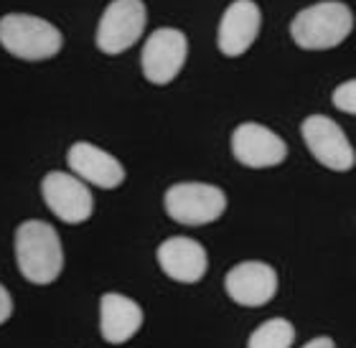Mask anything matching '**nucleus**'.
Masks as SVG:
<instances>
[{"label":"nucleus","instance_id":"14","mask_svg":"<svg viewBox=\"0 0 356 348\" xmlns=\"http://www.w3.org/2000/svg\"><path fill=\"white\" fill-rule=\"evenodd\" d=\"M143 326L140 305L120 292H104L99 300V331L107 343L130 341Z\"/></svg>","mask_w":356,"mask_h":348},{"label":"nucleus","instance_id":"4","mask_svg":"<svg viewBox=\"0 0 356 348\" xmlns=\"http://www.w3.org/2000/svg\"><path fill=\"white\" fill-rule=\"evenodd\" d=\"M165 214L184 226H204L216 222L227 208L222 188L209 183H176L165 191Z\"/></svg>","mask_w":356,"mask_h":348},{"label":"nucleus","instance_id":"8","mask_svg":"<svg viewBox=\"0 0 356 348\" xmlns=\"http://www.w3.org/2000/svg\"><path fill=\"white\" fill-rule=\"evenodd\" d=\"M46 206L51 208L54 216L64 224H82L95 211V199L79 176L64 171H51L41 181Z\"/></svg>","mask_w":356,"mask_h":348},{"label":"nucleus","instance_id":"16","mask_svg":"<svg viewBox=\"0 0 356 348\" xmlns=\"http://www.w3.org/2000/svg\"><path fill=\"white\" fill-rule=\"evenodd\" d=\"M334 104L346 115H356V79H349L334 89Z\"/></svg>","mask_w":356,"mask_h":348},{"label":"nucleus","instance_id":"3","mask_svg":"<svg viewBox=\"0 0 356 348\" xmlns=\"http://www.w3.org/2000/svg\"><path fill=\"white\" fill-rule=\"evenodd\" d=\"M0 46L15 59L44 61L61 51V33L38 15L8 13L0 18Z\"/></svg>","mask_w":356,"mask_h":348},{"label":"nucleus","instance_id":"9","mask_svg":"<svg viewBox=\"0 0 356 348\" xmlns=\"http://www.w3.org/2000/svg\"><path fill=\"white\" fill-rule=\"evenodd\" d=\"M232 153L247 168H273L288 158V145L270 127L242 122L232 135Z\"/></svg>","mask_w":356,"mask_h":348},{"label":"nucleus","instance_id":"18","mask_svg":"<svg viewBox=\"0 0 356 348\" xmlns=\"http://www.w3.org/2000/svg\"><path fill=\"white\" fill-rule=\"evenodd\" d=\"M303 348H334V341L328 335H321V338H313L311 343H305Z\"/></svg>","mask_w":356,"mask_h":348},{"label":"nucleus","instance_id":"10","mask_svg":"<svg viewBox=\"0 0 356 348\" xmlns=\"http://www.w3.org/2000/svg\"><path fill=\"white\" fill-rule=\"evenodd\" d=\"M227 295L245 308H262L277 292V272L265 262H239L224 277Z\"/></svg>","mask_w":356,"mask_h":348},{"label":"nucleus","instance_id":"13","mask_svg":"<svg viewBox=\"0 0 356 348\" xmlns=\"http://www.w3.org/2000/svg\"><path fill=\"white\" fill-rule=\"evenodd\" d=\"M158 265L171 280L193 285L207 274V249L188 237H171L158 247Z\"/></svg>","mask_w":356,"mask_h":348},{"label":"nucleus","instance_id":"6","mask_svg":"<svg viewBox=\"0 0 356 348\" xmlns=\"http://www.w3.org/2000/svg\"><path fill=\"white\" fill-rule=\"evenodd\" d=\"M300 133H303V140L308 145V150H311V156L321 165H326L328 171L346 173L354 168V148H351L349 138L343 135V130L331 117H326V115H311V117L303 119Z\"/></svg>","mask_w":356,"mask_h":348},{"label":"nucleus","instance_id":"11","mask_svg":"<svg viewBox=\"0 0 356 348\" xmlns=\"http://www.w3.org/2000/svg\"><path fill=\"white\" fill-rule=\"evenodd\" d=\"M260 8L254 0H234L222 15L219 33H216V46L224 56H242L250 51L254 38L260 33Z\"/></svg>","mask_w":356,"mask_h":348},{"label":"nucleus","instance_id":"12","mask_svg":"<svg viewBox=\"0 0 356 348\" xmlns=\"http://www.w3.org/2000/svg\"><path fill=\"white\" fill-rule=\"evenodd\" d=\"M67 160L72 173L82 178L84 183L99 185V188H118L125 181L122 163L92 142H74L67 153Z\"/></svg>","mask_w":356,"mask_h":348},{"label":"nucleus","instance_id":"7","mask_svg":"<svg viewBox=\"0 0 356 348\" xmlns=\"http://www.w3.org/2000/svg\"><path fill=\"white\" fill-rule=\"evenodd\" d=\"M188 56V41L178 28H158L153 31L143 46V74L158 87L171 84L184 69Z\"/></svg>","mask_w":356,"mask_h":348},{"label":"nucleus","instance_id":"2","mask_svg":"<svg viewBox=\"0 0 356 348\" xmlns=\"http://www.w3.org/2000/svg\"><path fill=\"white\" fill-rule=\"evenodd\" d=\"M354 28V15L346 3L326 0L305 8L290 21V36L296 46L305 51H326L336 49L349 38Z\"/></svg>","mask_w":356,"mask_h":348},{"label":"nucleus","instance_id":"17","mask_svg":"<svg viewBox=\"0 0 356 348\" xmlns=\"http://www.w3.org/2000/svg\"><path fill=\"white\" fill-rule=\"evenodd\" d=\"M10 315H13V300H10V292L0 285V326H3Z\"/></svg>","mask_w":356,"mask_h":348},{"label":"nucleus","instance_id":"5","mask_svg":"<svg viewBox=\"0 0 356 348\" xmlns=\"http://www.w3.org/2000/svg\"><path fill=\"white\" fill-rule=\"evenodd\" d=\"M145 23L148 10L143 0H112L97 26V49L110 56L127 51L135 41H140Z\"/></svg>","mask_w":356,"mask_h":348},{"label":"nucleus","instance_id":"15","mask_svg":"<svg viewBox=\"0 0 356 348\" xmlns=\"http://www.w3.org/2000/svg\"><path fill=\"white\" fill-rule=\"evenodd\" d=\"M296 341V328L285 318H270L254 328L247 348H290Z\"/></svg>","mask_w":356,"mask_h":348},{"label":"nucleus","instance_id":"1","mask_svg":"<svg viewBox=\"0 0 356 348\" xmlns=\"http://www.w3.org/2000/svg\"><path fill=\"white\" fill-rule=\"evenodd\" d=\"M15 262L23 277L33 285H51L59 277L64 249L51 224L31 219L15 229Z\"/></svg>","mask_w":356,"mask_h":348}]
</instances>
